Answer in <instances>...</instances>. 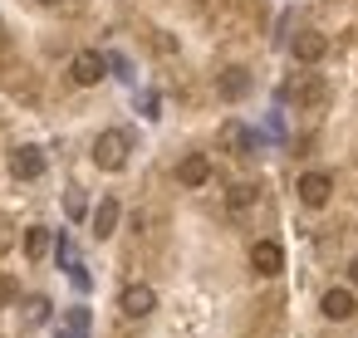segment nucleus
<instances>
[{
    "label": "nucleus",
    "instance_id": "nucleus-4",
    "mask_svg": "<svg viewBox=\"0 0 358 338\" xmlns=\"http://www.w3.org/2000/svg\"><path fill=\"white\" fill-rule=\"evenodd\" d=\"M118 309H123L128 318H148V314L157 309V294H152V284H128V289L118 294Z\"/></svg>",
    "mask_w": 358,
    "mask_h": 338
},
{
    "label": "nucleus",
    "instance_id": "nucleus-15",
    "mask_svg": "<svg viewBox=\"0 0 358 338\" xmlns=\"http://www.w3.org/2000/svg\"><path fill=\"white\" fill-rule=\"evenodd\" d=\"M226 201H231V211H250V206H255V186H250V182H236Z\"/></svg>",
    "mask_w": 358,
    "mask_h": 338
},
{
    "label": "nucleus",
    "instance_id": "nucleus-12",
    "mask_svg": "<svg viewBox=\"0 0 358 338\" xmlns=\"http://www.w3.org/2000/svg\"><path fill=\"white\" fill-rule=\"evenodd\" d=\"M319 309H324V318H334V323H343V318H353V294L348 289H329L324 299H319Z\"/></svg>",
    "mask_w": 358,
    "mask_h": 338
},
{
    "label": "nucleus",
    "instance_id": "nucleus-3",
    "mask_svg": "<svg viewBox=\"0 0 358 338\" xmlns=\"http://www.w3.org/2000/svg\"><path fill=\"white\" fill-rule=\"evenodd\" d=\"M103 74H108V59H103L99 50H79V54H74V64H69V79H74L79 89H94Z\"/></svg>",
    "mask_w": 358,
    "mask_h": 338
},
{
    "label": "nucleus",
    "instance_id": "nucleus-9",
    "mask_svg": "<svg viewBox=\"0 0 358 338\" xmlns=\"http://www.w3.org/2000/svg\"><path fill=\"white\" fill-rule=\"evenodd\" d=\"M221 147H226L231 157H250V152H255V133H250L245 123H236V118H231V123L221 128Z\"/></svg>",
    "mask_w": 358,
    "mask_h": 338
},
{
    "label": "nucleus",
    "instance_id": "nucleus-8",
    "mask_svg": "<svg viewBox=\"0 0 358 338\" xmlns=\"http://www.w3.org/2000/svg\"><path fill=\"white\" fill-rule=\"evenodd\" d=\"M289 50H294V59H299V64H319V59L329 54V40H324L319 30H299Z\"/></svg>",
    "mask_w": 358,
    "mask_h": 338
},
{
    "label": "nucleus",
    "instance_id": "nucleus-17",
    "mask_svg": "<svg viewBox=\"0 0 358 338\" xmlns=\"http://www.w3.org/2000/svg\"><path fill=\"white\" fill-rule=\"evenodd\" d=\"M40 318H50V299H30V323H40Z\"/></svg>",
    "mask_w": 358,
    "mask_h": 338
},
{
    "label": "nucleus",
    "instance_id": "nucleus-2",
    "mask_svg": "<svg viewBox=\"0 0 358 338\" xmlns=\"http://www.w3.org/2000/svg\"><path fill=\"white\" fill-rule=\"evenodd\" d=\"M324 98H329V84L319 74H294L285 84V103H294V108H319Z\"/></svg>",
    "mask_w": 358,
    "mask_h": 338
},
{
    "label": "nucleus",
    "instance_id": "nucleus-7",
    "mask_svg": "<svg viewBox=\"0 0 358 338\" xmlns=\"http://www.w3.org/2000/svg\"><path fill=\"white\" fill-rule=\"evenodd\" d=\"M177 182H182V186H206V182H211V157H206V152H187V157L177 162Z\"/></svg>",
    "mask_w": 358,
    "mask_h": 338
},
{
    "label": "nucleus",
    "instance_id": "nucleus-11",
    "mask_svg": "<svg viewBox=\"0 0 358 338\" xmlns=\"http://www.w3.org/2000/svg\"><path fill=\"white\" fill-rule=\"evenodd\" d=\"M329 191H334V177H329V172H304V177H299V201H304V206H324Z\"/></svg>",
    "mask_w": 358,
    "mask_h": 338
},
{
    "label": "nucleus",
    "instance_id": "nucleus-10",
    "mask_svg": "<svg viewBox=\"0 0 358 338\" xmlns=\"http://www.w3.org/2000/svg\"><path fill=\"white\" fill-rule=\"evenodd\" d=\"M10 172H15L20 182L45 177V152H40V147H15V152H10Z\"/></svg>",
    "mask_w": 358,
    "mask_h": 338
},
{
    "label": "nucleus",
    "instance_id": "nucleus-18",
    "mask_svg": "<svg viewBox=\"0 0 358 338\" xmlns=\"http://www.w3.org/2000/svg\"><path fill=\"white\" fill-rule=\"evenodd\" d=\"M64 206H69V216H84V196H79V191H69Z\"/></svg>",
    "mask_w": 358,
    "mask_h": 338
},
{
    "label": "nucleus",
    "instance_id": "nucleus-21",
    "mask_svg": "<svg viewBox=\"0 0 358 338\" xmlns=\"http://www.w3.org/2000/svg\"><path fill=\"white\" fill-rule=\"evenodd\" d=\"M348 279H353V284H358V255H353V260H348Z\"/></svg>",
    "mask_w": 358,
    "mask_h": 338
},
{
    "label": "nucleus",
    "instance_id": "nucleus-20",
    "mask_svg": "<svg viewBox=\"0 0 358 338\" xmlns=\"http://www.w3.org/2000/svg\"><path fill=\"white\" fill-rule=\"evenodd\" d=\"M0 299H15V279H0Z\"/></svg>",
    "mask_w": 358,
    "mask_h": 338
},
{
    "label": "nucleus",
    "instance_id": "nucleus-13",
    "mask_svg": "<svg viewBox=\"0 0 358 338\" xmlns=\"http://www.w3.org/2000/svg\"><path fill=\"white\" fill-rule=\"evenodd\" d=\"M118 216H123V211H118V201H113V196H103V201H99V211H94V235H99V240H108V235L118 230Z\"/></svg>",
    "mask_w": 358,
    "mask_h": 338
},
{
    "label": "nucleus",
    "instance_id": "nucleus-6",
    "mask_svg": "<svg viewBox=\"0 0 358 338\" xmlns=\"http://www.w3.org/2000/svg\"><path fill=\"white\" fill-rule=\"evenodd\" d=\"M216 94H221L226 103H236V98H245V94H250V69H241V64H231V69H221V74H216Z\"/></svg>",
    "mask_w": 358,
    "mask_h": 338
},
{
    "label": "nucleus",
    "instance_id": "nucleus-16",
    "mask_svg": "<svg viewBox=\"0 0 358 338\" xmlns=\"http://www.w3.org/2000/svg\"><path fill=\"white\" fill-rule=\"evenodd\" d=\"M69 338H89V309H74L69 314Z\"/></svg>",
    "mask_w": 358,
    "mask_h": 338
},
{
    "label": "nucleus",
    "instance_id": "nucleus-14",
    "mask_svg": "<svg viewBox=\"0 0 358 338\" xmlns=\"http://www.w3.org/2000/svg\"><path fill=\"white\" fill-rule=\"evenodd\" d=\"M25 255H30V265H40L50 255V226H30L25 230Z\"/></svg>",
    "mask_w": 358,
    "mask_h": 338
},
{
    "label": "nucleus",
    "instance_id": "nucleus-5",
    "mask_svg": "<svg viewBox=\"0 0 358 338\" xmlns=\"http://www.w3.org/2000/svg\"><path fill=\"white\" fill-rule=\"evenodd\" d=\"M250 270L265 274V279L280 274V270H285V250H280L275 240H255V245H250Z\"/></svg>",
    "mask_w": 358,
    "mask_h": 338
},
{
    "label": "nucleus",
    "instance_id": "nucleus-22",
    "mask_svg": "<svg viewBox=\"0 0 358 338\" xmlns=\"http://www.w3.org/2000/svg\"><path fill=\"white\" fill-rule=\"evenodd\" d=\"M40 6H50V10H55V6H64V0H40Z\"/></svg>",
    "mask_w": 358,
    "mask_h": 338
},
{
    "label": "nucleus",
    "instance_id": "nucleus-1",
    "mask_svg": "<svg viewBox=\"0 0 358 338\" xmlns=\"http://www.w3.org/2000/svg\"><path fill=\"white\" fill-rule=\"evenodd\" d=\"M128 152H133V138H128L123 128H108V133L94 138V162H99L103 172H123V167H128Z\"/></svg>",
    "mask_w": 358,
    "mask_h": 338
},
{
    "label": "nucleus",
    "instance_id": "nucleus-19",
    "mask_svg": "<svg viewBox=\"0 0 358 338\" xmlns=\"http://www.w3.org/2000/svg\"><path fill=\"white\" fill-rule=\"evenodd\" d=\"M10 240H15V235H10V221H0V255L10 250Z\"/></svg>",
    "mask_w": 358,
    "mask_h": 338
}]
</instances>
